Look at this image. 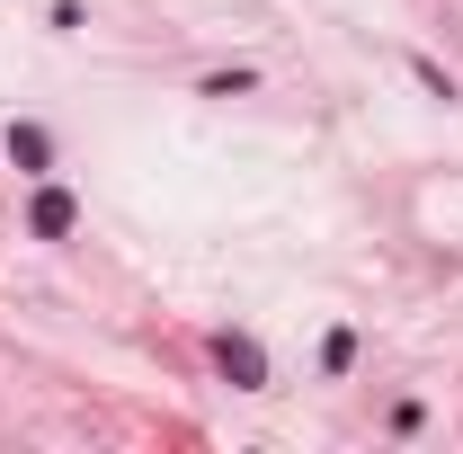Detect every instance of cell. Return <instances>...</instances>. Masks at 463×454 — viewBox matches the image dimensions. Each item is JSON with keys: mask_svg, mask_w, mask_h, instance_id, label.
I'll return each mask as SVG.
<instances>
[{"mask_svg": "<svg viewBox=\"0 0 463 454\" xmlns=\"http://www.w3.org/2000/svg\"><path fill=\"white\" fill-rule=\"evenodd\" d=\"M214 365H223L241 393H259V383H268V356H259V339H241V330H223V339H214Z\"/></svg>", "mask_w": 463, "mask_h": 454, "instance_id": "6da1fadb", "label": "cell"}, {"mask_svg": "<svg viewBox=\"0 0 463 454\" xmlns=\"http://www.w3.org/2000/svg\"><path fill=\"white\" fill-rule=\"evenodd\" d=\"M71 223H80L71 187H36V205H27V232H36V241H71Z\"/></svg>", "mask_w": 463, "mask_h": 454, "instance_id": "7a4b0ae2", "label": "cell"}, {"mask_svg": "<svg viewBox=\"0 0 463 454\" xmlns=\"http://www.w3.org/2000/svg\"><path fill=\"white\" fill-rule=\"evenodd\" d=\"M9 161H18V170H45V161H54V134H45V125H9Z\"/></svg>", "mask_w": 463, "mask_h": 454, "instance_id": "3957f363", "label": "cell"}]
</instances>
